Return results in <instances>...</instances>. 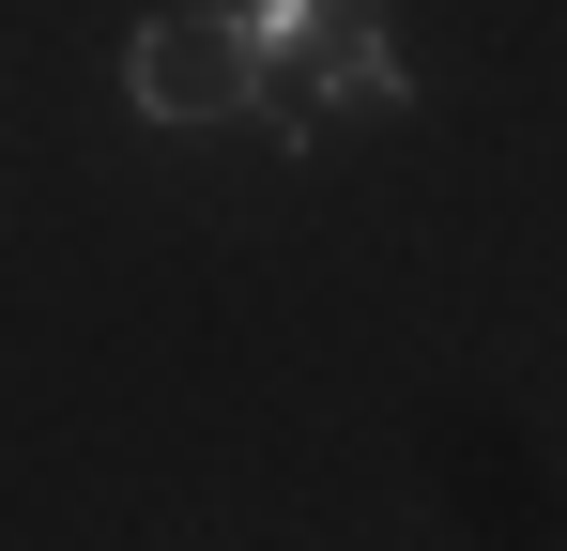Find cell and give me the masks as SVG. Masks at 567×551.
I'll list each match as a JSON object with an SVG mask.
<instances>
[{
  "instance_id": "6da1fadb",
  "label": "cell",
  "mask_w": 567,
  "mask_h": 551,
  "mask_svg": "<svg viewBox=\"0 0 567 551\" xmlns=\"http://www.w3.org/2000/svg\"><path fill=\"white\" fill-rule=\"evenodd\" d=\"M123 92H138V123H230V107H261V92H277V46H261L230 0H185V15H154V31H138Z\"/></svg>"
},
{
  "instance_id": "7a4b0ae2",
  "label": "cell",
  "mask_w": 567,
  "mask_h": 551,
  "mask_svg": "<svg viewBox=\"0 0 567 551\" xmlns=\"http://www.w3.org/2000/svg\"><path fill=\"white\" fill-rule=\"evenodd\" d=\"M277 77H307V92H338V107H399V46H383V31H338V46H307V62H277Z\"/></svg>"
},
{
  "instance_id": "3957f363",
  "label": "cell",
  "mask_w": 567,
  "mask_h": 551,
  "mask_svg": "<svg viewBox=\"0 0 567 551\" xmlns=\"http://www.w3.org/2000/svg\"><path fill=\"white\" fill-rule=\"evenodd\" d=\"M277 62H307V46H338V31H383V0H230Z\"/></svg>"
}]
</instances>
